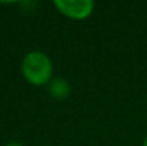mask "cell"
Masks as SVG:
<instances>
[{
	"label": "cell",
	"instance_id": "6da1fadb",
	"mask_svg": "<svg viewBox=\"0 0 147 146\" xmlns=\"http://www.w3.org/2000/svg\"><path fill=\"white\" fill-rule=\"evenodd\" d=\"M23 77L34 86H45L51 82L53 63L43 52H30L22 60Z\"/></svg>",
	"mask_w": 147,
	"mask_h": 146
},
{
	"label": "cell",
	"instance_id": "7a4b0ae2",
	"mask_svg": "<svg viewBox=\"0 0 147 146\" xmlns=\"http://www.w3.org/2000/svg\"><path fill=\"white\" fill-rule=\"evenodd\" d=\"M54 7L71 20H84L94 10L92 0H54Z\"/></svg>",
	"mask_w": 147,
	"mask_h": 146
},
{
	"label": "cell",
	"instance_id": "3957f363",
	"mask_svg": "<svg viewBox=\"0 0 147 146\" xmlns=\"http://www.w3.org/2000/svg\"><path fill=\"white\" fill-rule=\"evenodd\" d=\"M49 93L50 96L57 100H63L70 95V85L63 77L51 79V82L49 83Z\"/></svg>",
	"mask_w": 147,
	"mask_h": 146
},
{
	"label": "cell",
	"instance_id": "277c9868",
	"mask_svg": "<svg viewBox=\"0 0 147 146\" xmlns=\"http://www.w3.org/2000/svg\"><path fill=\"white\" fill-rule=\"evenodd\" d=\"M4 146H23L22 143H16V142H11V143H7V145H4Z\"/></svg>",
	"mask_w": 147,
	"mask_h": 146
},
{
	"label": "cell",
	"instance_id": "5b68a950",
	"mask_svg": "<svg viewBox=\"0 0 147 146\" xmlns=\"http://www.w3.org/2000/svg\"><path fill=\"white\" fill-rule=\"evenodd\" d=\"M143 146H147V136L144 138V142H143Z\"/></svg>",
	"mask_w": 147,
	"mask_h": 146
}]
</instances>
